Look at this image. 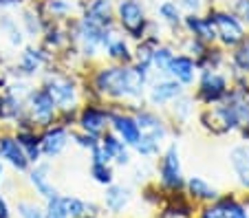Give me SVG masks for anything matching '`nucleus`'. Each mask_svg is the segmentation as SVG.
Segmentation results:
<instances>
[{"label": "nucleus", "instance_id": "1", "mask_svg": "<svg viewBox=\"0 0 249 218\" xmlns=\"http://www.w3.org/2000/svg\"><path fill=\"white\" fill-rule=\"evenodd\" d=\"M42 86L55 101L60 113L62 110H77L84 104V84L77 73L53 71V67H49L42 73Z\"/></svg>", "mask_w": 249, "mask_h": 218}, {"label": "nucleus", "instance_id": "2", "mask_svg": "<svg viewBox=\"0 0 249 218\" xmlns=\"http://www.w3.org/2000/svg\"><path fill=\"white\" fill-rule=\"evenodd\" d=\"M115 24L130 42H141L155 29V22L148 18L146 5L141 0H117Z\"/></svg>", "mask_w": 249, "mask_h": 218}, {"label": "nucleus", "instance_id": "3", "mask_svg": "<svg viewBox=\"0 0 249 218\" xmlns=\"http://www.w3.org/2000/svg\"><path fill=\"white\" fill-rule=\"evenodd\" d=\"M205 16L212 20L214 31H216V44L223 47L225 51L236 49L245 38L249 35V29L234 11L225 9V7H207Z\"/></svg>", "mask_w": 249, "mask_h": 218}, {"label": "nucleus", "instance_id": "4", "mask_svg": "<svg viewBox=\"0 0 249 218\" xmlns=\"http://www.w3.org/2000/svg\"><path fill=\"white\" fill-rule=\"evenodd\" d=\"M57 115H60V108L44 90V86H31V90L24 97V117L29 119L33 128L44 130L53 123H57Z\"/></svg>", "mask_w": 249, "mask_h": 218}, {"label": "nucleus", "instance_id": "5", "mask_svg": "<svg viewBox=\"0 0 249 218\" xmlns=\"http://www.w3.org/2000/svg\"><path fill=\"white\" fill-rule=\"evenodd\" d=\"M231 77L223 73L221 68H205L198 71V77L194 82V101L198 106H214L221 104L225 95L230 93Z\"/></svg>", "mask_w": 249, "mask_h": 218}, {"label": "nucleus", "instance_id": "6", "mask_svg": "<svg viewBox=\"0 0 249 218\" xmlns=\"http://www.w3.org/2000/svg\"><path fill=\"white\" fill-rule=\"evenodd\" d=\"M157 183L165 192H181L185 187L181 152L177 143H170L159 154V161H157Z\"/></svg>", "mask_w": 249, "mask_h": 218}, {"label": "nucleus", "instance_id": "7", "mask_svg": "<svg viewBox=\"0 0 249 218\" xmlns=\"http://www.w3.org/2000/svg\"><path fill=\"white\" fill-rule=\"evenodd\" d=\"M75 128L82 130V133L93 134V137H102L106 130H110V104L84 101L77 108Z\"/></svg>", "mask_w": 249, "mask_h": 218}, {"label": "nucleus", "instance_id": "8", "mask_svg": "<svg viewBox=\"0 0 249 218\" xmlns=\"http://www.w3.org/2000/svg\"><path fill=\"white\" fill-rule=\"evenodd\" d=\"M185 86H181L177 80L168 75H152L148 80V86H146V95H143V101L146 106L155 110H161V108H168L174 100H179L181 95L185 93Z\"/></svg>", "mask_w": 249, "mask_h": 218}, {"label": "nucleus", "instance_id": "9", "mask_svg": "<svg viewBox=\"0 0 249 218\" xmlns=\"http://www.w3.org/2000/svg\"><path fill=\"white\" fill-rule=\"evenodd\" d=\"M53 64V55L47 53L40 44H27L16 62V71L20 77H38Z\"/></svg>", "mask_w": 249, "mask_h": 218}, {"label": "nucleus", "instance_id": "10", "mask_svg": "<svg viewBox=\"0 0 249 218\" xmlns=\"http://www.w3.org/2000/svg\"><path fill=\"white\" fill-rule=\"evenodd\" d=\"M89 214V203L77 196H53L44 205V218H82Z\"/></svg>", "mask_w": 249, "mask_h": 218}, {"label": "nucleus", "instance_id": "11", "mask_svg": "<svg viewBox=\"0 0 249 218\" xmlns=\"http://www.w3.org/2000/svg\"><path fill=\"white\" fill-rule=\"evenodd\" d=\"M71 141V128L62 126V123H53L49 128L40 130V150H42V159H55L66 150Z\"/></svg>", "mask_w": 249, "mask_h": 218}, {"label": "nucleus", "instance_id": "12", "mask_svg": "<svg viewBox=\"0 0 249 218\" xmlns=\"http://www.w3.org/2000/svg\"><path fill=\"white\" fill-rule=\"evenodd\" d=\"M165 75L177 80L185 88H190V86H194V82L198 77V64L192 55H188L183 51H177L174 57L170 60L168 68H165Z\"/></svg>", "mask_w": 249, "mask_h": 218}, {"label": "nucleus", "instance_id": "13", "mask_svg": "<svg viewBox=\"0 0 249 218\" xmlns=\"http://www.w3.org/2000/svg\"><path fill=\"white\" fill-rule=\"evenodd\" d=\"M185 34L194 40H201L203 44H216V31L214 24L205 14H183V24H181Z\"/></svg>", "mask_w": 249, "mask_h": 218}, {"label": "nucleus", "instance_id": "14", "mask_svg": "<svg viewBox=\"0 0 249 218\" xmlns=\"http://www.w3.org/2000/svg\"><path fill=\"white\" fill-rule=\"evenodd\" d=\"M27 176H29L31 190L36 192L40 199L51 201L53 196H57L55 185H53V181H51V166H49V163L40 161V163H36V166H31L27 172Z\"/></svg>", "mask_w": 249, "mask_h": 218}, {"label": "nucleus", "instance_id": "15", "mask_svg": "<svg viewBox=\"0 0 249 218\" xmlns=\"http://www.w3.org/2000/svg\"><path fill=\"white\" fill-rule=\"evenodd\" d=\"M0 161L9 163L16 172H29V168H31L27 154L22 152L20 143L16 141L14 133H2L0 134Z\"/></svg>", "mask_w": 249, "mask_h": 218}, {"label": "nucleus", "instance_id": "16", "mask_svg": "<svg viewBox=\"0 0 249 218\" xmlns=\"http://www.w3.org/2000/svg\"><path fill=\"white\" fill-rule=\"evenodd\" d=\"M38 7L47 22H66L77 16L80 2L77 0H38Z\"/></svg>", "mask_w": 249, "mask_h": 218}, {"label": "nucleus", "instance_id": "17", "mask_svg": "<svg viewBox=\"0 0 249 218\" xmlns=\"http://www.w3.org/2000/svg\"><path fill=\"white\" fill-rule=\"evenodd\" d=\"M183 192L188 194V199L192 201L194 205L214 203V201L221 196V192H218L216 187L210 183V181H205L203 176H198V174H194V176H190V179H185Z\"/></svg>", "mask_w": 249, "mask_h": 218}, {"label": "nucleus", "instance_id": "18", "mask_svg": "<svg viewBox=\"0 0 249 218\" xmlns=\"http://www.w3.org/2000/svg\"><path fill=\"white\" fill-rule=\"evenodd\" d=\"M20 27H22L24 35L31 40H40L42 38V31L47 27V20H44L42 11H40L38 2H31V5H24L22 11H20V18H18Z\"/></svg>", "mask_w": 249, "mask_h": 218}, {"label": "nucleus", "instance_id": "19", "mask_svg": "<svg viewBox=\"0 0 249 218\" xmlns=\"http://www.w3.org/2000/svg\"><path fill=\"white\" fill-rule=\"evenodd\" d=\"M132 51H135L132 42L122 31H117L113 35V40L104 49V60L113 62V64H132Z\"/></svg>", "mask_w": 249, "mask_h": 218}, {"label": "nucleus", "instance_id": "20", "mask_svg": "<svg viewBox=\"0 0 249 218\" xmlns=\"http://www.w3.org/2000/svg\"><path fill=\"white\" fill-rule=\"evenodd\" d=\"M99 143H102L104 150L108 152L110 161H113L115 166H119V168L130 166V148H128L113 130H106V133L99 137Z\"/></svg>", "mask_w": 249, "mask_h": 218}, {"label": "nucleus", "instance_id": "21", "mask_svg": "<svg viewBox=\"0 0 249 218\" xmlns=\"http://www.w3.org/2000/svg\"><path fill=\"white\" fill-rule=\"evenodd\" d=\"M16 141L20 143L22 152L27 154L29 163L36 166V163L42 161V150H40V130L36 128H16L14 130Z\"/></svg>", "mask_w": 249, "mask_h": 218}, {"label": "nucleus", "instance_id": "22", "mask_svg": "<svg viewBox=\"0 0 249 218\" xmlns=\"http://www.w3.org/2000/svg\"><path fill=\"white\" fill-rule=\"evenodd\" d=\"M132 201V190L128 185H119V183H110L106 187V194H104V207L108 209L110 214H124L128 209Z\"/></svg>", "mask_w": 249, "mask_h": 218}, {"label": "nucleus", "instance_id": "23", "mask_svg": "<svg viewBox=\"0 0 249 218\" xmlns=\"http://www.w3.org/2000/svg\"><path fill=\"white\" fill-rule=\"evenodd\" d=\"M230 166L234 170V176L243 190L249 192V146L238 143L230 150Z\"/></svg>", "mask_w": 249, "mask_h": 218}, {"label": "nucleus", "instance_id": "24", "mask_svg": "<svg viewBox=\"0 0 249 218\" xmlns=\"http://www.w3.org/2000/svg\"><path fill=\"white\" fill-rule=\"evenodd\" d=\"M0 40H2L9 49H14V51L27 47V44H24L27 35H24L22 27H20V22L14 18V16H9V14L0 16Z\"/></svg>", "mask_w": 249, "mask_h": 218}, {"label": "nucleus", "instance_id": "25", "mask_svg": "<svg viewBox=\"0 0 249 218\" xmlns=\"http://www.w3.org/2000/svg\"><path fill=\"white\" fill-rule=\"evenodd\" d=\"M157 18L170 31H183L181 29V24H183V11L177 5V0H161L159 5H157Z\"/></svg>", "mask_w": 249, "mask_h": 218}, {"label": "nucleus", "instance_id": "26", "mask_svg": "<svg viewBox=\"0 0 249 218\" xmlns=\"http://www.w3.org/2000/svg\"><path fill=\"white\" fill-rule=\"evenodd\" d=\"M194 106H196L194 97L185 90L179 100H174L172 104L168 106V117L172 119L174 123H188L190 119L194 117Z\"/></svg>", "mask_w": 249, "mask_h": 218}, {"label": "nucleus", "instance_id": "27", "mask_svg": "<svg viewBox=\"0 0 249 218\" xmlns=\"http://www.w3.org/2000/svg\"><path fill=\"white\" fill-rule=\"evenodd\" d=\"M227 67H230L231 75L249 77V35L236 49H231L230 57H227Z\"/></svg>", "mask_w": 249, "mask_h": 218}, {"label": "nucleus", "instance_id": "28", "mask_svg": "<svg viewBox=\"0 0 249 218\" xmlns=\"http://www.w3.org/2000/svg\"><path fill=\"white\" fill-rule=\"evenodd\" d=\"M174 53H177V49L170 42H161L152 51V75H165V68H168L170 60L174 57Z\"/></svg>", "mask_w": 249, "mask_h": 218}, {"label": "nucleus", "instance_id": "29", "mask_svg": "<svg viewBox=\"0 0 249 218\" xmlns=\"http://www.w3.org/2000/svg\"><path fill=\"white\" fill-rule=\"evenodd\" d=\"M161 146H163V141H159V139H155V137H148V134H141L132 150H135L141 159H152V157H159L161 154Z\"/></svg>", "mask_w": 249, "mask_h": 218}, {"label": "nucleus", "instance_id": "30", "mask_svg": "<svg viewBox=\"0 0 249 218\" xmlns=\"http://www.w3.org/2000/svg\"><path fill=\"white\" fill-rule=\"evenodd\" d=\"M16 212L20 218H44V207L36 199H27V196H20L16 201Z\"/></svg>", "mask_w": 249, "mask_h": 218}, {"label": "nucleus", "instance_id": "31", "mask_svg": "<svg viewBox=\"0 0 249 218\" xmlns=\"http://www.w3.org/2000/svg\"><path fill=\"white\" fill-rule=\"evenodd\" d=\"M194 218H227V207H225V201H223V196H218L214 203L198 205Z\"/></svg>", "mask_w": 249, "mask_h": 218}, {"label": "nucleus", "instance_id": "32", "mask_svg": "<svg viewBox=\"0 0 249 218\" xmlns=\"http://www.w3.org/2000/svg\"><path fill=\"white\" fill-rule=\"evenodd\" d=\"M90 176L95 183L104 185V187L115 183V170L110 163H90Z\"/></svg>", "mask_w": 249, "mask_h": 218}, {"label": "nucleus", "instance_id": "33", "mask_svg": "<svg viewBox=\"0 0 249 218\" xmlns=\"http://www.w3.org/2000/svg\"><path fill=\"white\" fill-rule=\"evenodd\" d=\"M227 207V218H249V207H245L243 201L236 194H221Z\"/></svg>", "mask_w": 249, "mask_h": 218}, {"label": "nucleus", "instance_id": "34", "mask_svg": "<svg viewBox=\"0 0 249 218\" xmlns=\"http://www.w3.org/2000/svg\"><path fill=\"white\" fill-rule=\"evenodd\" d=\"M71 141H75L80 148H84V150L90 152L99 143V137H93V134H89V133H82V130H77V128H71Z\"/></svg>", "mask_w": 249, "mask_h": 218}, {"label": "nucleus", "instance_id": "35", "mask_svg": "<svg viewBox=\"0 0 249 218\" xmlns=\"http://www.w3.org/2000/svg\"><path fill=\"white\" fill-rule=\"evenodd\" d=\"M223 7L230 9V11H234V14L238 16L249 29V0H225V5Z\"/></svg>", "mask_w": 249, "mask_h": 218}, {"label": "nucleus", "instance_id": "36", "mask_svg": "<svg viewBox=\"0 0 249 218\" xmlns=\"http://www.w3.org/2000/svg\"><path fill=\"white\" fill-rule=\"evenodd\" d=\"M177 5L183 14H203V9H207L205 0H177Z\"/></svg>", "mask_w": 249, "mask_h": 218}, {"label": "nucleus", "instance_id": "37", "mask_svg": "<svg viewBox=\"0 0 249 218\" xmlns=\"http://www.w3.org/2000/svg\"><path fill=\"white\" fill-rule=\"evenodd\" d=\"M90 163H113L108 157V152L102 148V143H97V146L90 150Z\"/></svg>", "mask_w": 249, "mask_h": 218}, {"label": "nucleus", "instance_id": "38", "mask_svg": "<svg viewBox=\"0 0 249 218\" xmlns=\"http://www.w3.org/2000/svg\"><path fill=\"white\" fill-rule=\"evenodd\" d=\"M0 218H11L9 203L5 201V196H2V194H0Z\"/></svg>", "mask_w": 249, "mask_h": 218}, {"label": "nucleus", "instance_id": "39", "mask_svg": "<svg viewBox=\"0 0 249 218\" xmlns=\"http://www.w3.org/2000/svg\"><path fill=\"white\" fill-rule=\"evenodd\" d=\"M238 133H240V137H243V141L249 146V123H247V126H243V128H240Z\"/></svg>", "mask_w": 249, "mask_h": 218}, {"label": "nucleus", "instance_id": "40", "mask_svg": "<svg viewBox=\"0 0 249 218\" xmlns=\"http://www.w3.org/2000/svg\"><path fill=\"white\" fill-rule=\"evenodd\" d=\"M2 176H5V166H2V161H0V183H2Z\"/></svg>", "mask_w": 249, "mask_h": 218}, {"label": "nucleus", "instance_id": "41", "mask_svg": "<svg viewBox=\"0 0 249 218\" xmlns=\"http://www.w3.org/2000/svg\"><path fill=\"white\" fill-rule=\"evenodd\" d=\"M82 218H97V214H86V216H82Z\"/></svg>", "mask_w": 249, "mask_h": 218}]
</instances>
